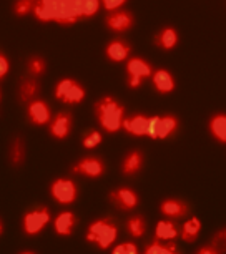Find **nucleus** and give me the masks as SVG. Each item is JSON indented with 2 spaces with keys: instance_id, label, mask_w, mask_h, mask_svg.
Wrapping results in <instances>:
<instances>
[{
  "instance_id": "f257e3e1",
  "label": "nucleus",
  "mask_w": 226,
  "mask_h": 254,
  "mask_svg": "<svg viewBox=\"0 0 226 254\" xmlns=\"http://www.w3.org/2000/svg\"><path fill=\"white\" fill-rule=\"evenodd\" d=\"M33 13L40 22H55L60 25H74L81 20L78 0H37Z\"/></svg>"
},
{
  "instance_id": "f03ea898",
  "label": "nucleus",
  "mask_w": 226,
  "mask_h": 254,
  "mask_svg": "<svg viewBox=\"0 0 226 254\" xmlns=\"http://www.w3.org/2000/svg\"><path fill=\"white\" fill-rule=\"evenodd\" d=\"M95 117H97L102 130L108 133H118L123 128L125 110L115 98L103 97L95 103Z\"/></svg>"
},
{
  "instance_id": "7ed1b4c3",
  "label": "nucleus",
  "mask_w": 226,
  "mask_h": 254,
  "mask_svg": "<svg viewBox=\"0 0 226 254\" xmlns=\"http://www.w3.org/2000/svg\"><path fill=\"white\" fill-rule=\"evenodd\" d=\"M118 238V228L112 218H100L90 223L85 233V239L95 244L98 249H108Z\"/></svg>"
},
{
  "instance_id": "20e7f679",
  "label": "nucleus",
  "mask_w": 226,
  "mask_h": 254,
  "mask_svg": "<svg viewBox=\"0 0 226 254\" xmlns=\"http://www.w3.org/2000/svg\"><path fill=\"white\" fill-rule=\"evenodd\" d=\"M180 123L178 118L173 115H165V117H150L148 120V135L150 138H158V140H166L175 135Z\"/></svg>"
},
{
  "instance_id": "39448f33",
  "label": "nucleus",
  "mask_w": 226,
  "mask_h": 254,
  "mask_svg": "<svg viewBox=\"0 0 226 254\" xmlns=\"http://www.w3.org/2000/svg\"><path fill=\"white\" fill-rule=\"evenodd\" d=\"M50 194L57 203L72 204L78 198V188H76L75 181L69 178H59L50 185Z\"/></svg>"
},
{
  "instance_id": "423d86ee",
  "label": "nucleus",
  "mask_w": 226,
  "mask_h": 254,
  "mask_svg": "<svg viewBox=\"0 0 226 254\" xmlns=\"http://www.w3.org/2000/svg\"><path fill=\"white\" fill-rule=\"evenodd\" d=\"M49 223H50L49 208H37V209L27 211V213L23 214V219H22L23 231H25L27 234H30V236L38 234Z\"/></svg>"
},
{
  "instance_id": "0eeeda50",
  "label": "nucleus",
  "mask_w": 226,
  "mask_h": 254,
  "mask_svg": "<svg viewBox=\"0 0 226 254\" xmlns=\"http://www.w3.org/2000/svg\"><path fill=\"white\" fill-rule=\"evenodd\" d=\"M127 73L130 88H138L143 83V78H148V76L153 75V68L148 62L138 59V57H133L127 64Z\"/></svg>"
},
{
  "instance_id": "6e6552de",
  "label": "nucleus",
  "mask_w": 226,
  "mask_h": 254,
  "mask_svg": "<svg viewBox=\"0 0 226 254\" xmlns=\"http://www.w3.org/2000/svg\"><path fill=\"white\" fill-rule=\"evenodd\" d=\"M74 175L85 176V178H100L105 173V165L103 161L97 156H86L81 158L80 161H76L74 166L70 168Z\"/></svg>"
},
{
  "instance_id": "1a4fd4ad",
  "label": "nucleus",
  "mask_w": 226,
  "mask_h": 254,
  "mask_svg": "<svg viewBox=\"0 0 226 254\" xmlns=\"http://www.w3.org/2000/svg\"><path fill=\"white\" fill-rule=\"evenodd\" d=\"M108 198L115 208H118L120 211H133L140 203V198L132 188H117L110 191Z\"/></svg>"
},
{
  "instance_id": "9d476101",
  "label": "nucleus",
  "mask_w": 226,
  "mask_h": 254,
  "mask_svg": "<svg viewBox=\"0 0 226 254\" xmlns=\"http://www.w3.org/2000/svg\"><path fill=\"white\" fill-rule=\"evenodd\" d=\"M135 17L127 10H113L105 17V25L108 27V30L115 33H123L128 32L133 27Z\"/></svg>"
},
{
  "instance_id": "9b49d317",
  "label": "nucleus",
  "mask_w": 226,
  "mask_h": 254,
  "mask_svg": "<svg viewBox=\"0 0 226 254\" xmlns=\"http://www.w3.org/2000/svg\"><path fill=\"white\" fill-rule=\"evenodd\" d=\"M72 125H74V118L69 112H60L59 115H55L50 120L49 128H50V135L55 140H65L72 131Z\"/></svg>"
},
{
  "instance_id": "f8f14e48",
  "label": "nucleus",
  "mask_w": 226,
  "mask_h": 254,
  "mask_svg": "<svg viewBox=\"0 0 226 254\" xmlns=\"http://www.w3.org/2000/svg\"><path fill=\"white\" fill-rule=\"evenodd\" d=\"M27 117L30 120L32 125H37V127H43V125H49L52 120V113L49 105L42 100H32L27 107Z\"/></svg>"
},
{
  "instance_id": "ddd939ff",
  "label": "nucleus",
  "mask_w": 226,
  "mask_h": 254,
  "mask_svg": "<svg viewBox=\"0 0 226 254\" xmlns=\"http://www.w3.org/2000/svg\"><path fill=\"white\" fill-rule=\"evenodd\" d=\"M190 206L185 203L183 199H176V198H166L160 203V213L165 218L170 219H181L188 214Z\"/></svg>"
},
{
  "instance_id": "4468645a",
  "label": "nucleus",
  "mask_w": 226,
  "mask_h": 254,
  "mask_svg": "<svg viewBox=\"0 0 226 254\" xmlns=\"http://www.w3.org/2000/svg\"><path fill=\"white\" fill-rule=\"evenodd\" d=\"M148 120L145 115H133L123 120V130H127L132 136H147L148 135Z\"/></svg>"
},
{
  "instance_id": "2eb2a0df",
  "label": "nucleus",
  "mask_w": 226,
  "mask_h": 254,
  "mask_svg": "<svg viewBox=\"0 0 226 254\" xmlns=\"http://www.w3.org/2000/svg\"><path fill=\"white\" fill-rule=\"evenodd\" d=\"M151 81H153V85H155L156 92L161 93V95H170L173 90L176 88V83H175L173 75L168 70H163V68H158V70L153 71Z\"/></svg>"
},
{
  "instance_id": "dca6fc26",
  "label": "nucleus",
  "mask_w": 226,
  "mask_h": 254,
  "mask_svg": "<svg viewBox=\"0 0 226 254\" xmlns=\"http://www.w3.org/2000/svg\"><path fill=\"white\" fill-rule=\"evenodd\" d=\"M76 226V216L72 211H62L54 221V229L59 236H72Z\"/></svg>"
},
{
  "instance_id": "f3484780",
  "label": "nucleus",
  "mask_w": 226,
  "mask_h": 254,
  "mask_svg": "<svg viewBox=\"0 0 226 254\" xmlns=\"http://www.w3.org/2000/svg\"><path fill=\"white\" fill-rule=\"evenodd\" d=\"M143 168V153L140 150H132L125 155L122 161V173L125 176H135Z\"/></svg>"
},
{
  "instance_id": "a211bd4d",
  "label": "nucleus",
  "mask_w": 226,
  "mask_h": 254,
  "mask_svg": "<svg viewBox=\"0 0 226 254\" xmlns=\"http://www.w3.org/2000/svg\"><path fill=\"white\" fill-rule=\"evenodd\" d=\"M130 52H132V49H130V45L127 44V42L117 38V40H112L107 45V49H105V55H107V59L112 60V62H123L130 57Z\"/></svg>"
},
{
  "instance_id": "6ab92c4d",
  "label": "nucleus",
  "mask_w": 226,
  "mask_h": 254,
  "mask_svg": "<svg viewBox=\"0 0 226 254\" xmlns=\"http://www.w3.org/2000/svg\"><path fill=\"white\" fill-rule=\"evenodd\" d=\"M180 234V229H178L175 219H161L158 221L156 224V229H155V238L160 239V241H175Z\"/></svg>"
},
{
  "instance_id": "aec40b11",
  "label": "nucleus",
  "mask_w": 226,
  "mask_h": 254,
  "mask_svg": "<svg viewBox=\"0 0 226 254\" xmlns=\"http://www.w3.org/2000/svg\"><path fill=\"white\" fill-rule=\"evenodd\" d=\"M155 45L161 50H171L178 45V32L173 27H163L155 35Z\"/></svg>"
},
{
  "instance_id": "412c9836",
  "label": "nucleus",
  "mask_w": 226,
  "mask_h": 254,
  "mask_svg": "<svg viewBox=\"0 0 226 254\" xmlns=\"http://www.w3.org/2000/svg\"><path fill=\"white\" fill-rule=\"evenodd\" d=\"M208 130L216 141L226 143V115L225 113L213 115L208 122Z\"/></svg>"
},
{
  "instance_id": "4be33fe9",
  "label": "nucleus",
  "mask_w": 226,
  "mask_h": 254,
  "mask_svg": "<svg viewBox=\"0 0 226 254\" xmlns=\"http://www.w3.org/2000/svg\"><path fill=\"white\" fill-rule=\"evenodd\" d=\"M201 231V221L198 218H190L188 221L183 223V226L180 229V238L183 239L185 243H195L196 238Z\"/></svg>"
},
{
  "instance_id": "5701e85b",
  "label": "nucleus",
  "mask_w": 226,
  "mask_h": 254,
  "mask_svg": "<svg viewBox=\"0 0 226 254\" xmlns=\"http://www.w3.org/2000/svg\"><path fill=\"white\" fill-rule=\"evenodd\" d=\"M83 98H85V88L76 80H74L70 87L67 88V92L64 93V97L60 98V102H64L65 105H76L83 102Z\"/></svg>"
},
{
  "instance_id": "b1692460",
  "label": "nucleus",
  "mask_w": 226,
  "mask_h": 254,
  "mask_svg": "<svg viewBox=\"0 0 226 254\" xmlns=\"http://www.w3.org/2000/svg\"><path fill=\"white\" fill-rule=\"evenodd\" d=\"M178 251L175 241H160V239H153L145 248V254H175Z\"/></svg>"
},
{
  "instance_id": "393cba45",
  "label": "nucleus",
  "mask_w": 226,
  "mask_h": 254,
  "mask_svg": "<svg viewBox=\"0 0 226 254\" xmlns=\"http://www.w3.org/2000/svg\"><path fill=\"white\" fill-rule=\"evenodd\" d=\"M38 92H40V87H38V81L33 78L23 80L18 87V93H20V100L25 103H30L32 100L37 98Z\"/></svg>"
},
{
  "instance_id": "a878e982",
  "label": "nucleus",
  "mask_w": 226,
  "mask_h": 254,
  "mask_svg": "<svg viewBox=\"0 0 226 254\" xmlns=\"http://www.w3.org/2000/svg\"><path fill=\"white\" fill-rule=\"evenodd\" d=\"M127 229L128 234L132 238H143L147 233V223L145 218L140 216V214H133L127 219Z\"/></svg>"
},
{
  "instance_id": "bb28decb",
  "label": "nucleus",
  "mask_w": 226,
  "mask_h": 254,
  "mask_svg": "<svg viewBox=\"0 0 226 254\" xmlns=\"http://www.w3.org/2000/svg\"><path fill=\"white\" fill-rule=\"evenodd\" d=\"M8 155H10V161L13 166H20L25 161V143L20 136L13 138L10 150H8Z\"/></svg>"
},
{
  "instance_id": "cd10ccee",
  "label": "nucleus",
  "mask_w": 226,
  "mask_h": 254,
  "mask_svg": "<svg viewBox=\"0 0 226 254\" xmlns=\"http://www.w3.org/2000/svg\"><path fill=\"white\" fill-rule=\"evenodd\" d=\"M100 0H78L81 18H92L100 8Z\"/></svg>"
},
{
  "instance_id": "c85d7f7f",
  "label": "nucleus",
  "mask_w": 226,
  "mask_h": 254,
  "mask_svg": "<svg viewBox=\"0 0 226 254\" xmlns=\"http://www.w3.org/2000/svg\"><path fill=\"white\" fill-rule=\"evenodd\" d=\"M103 141V135L98 130H90L88 133H85L83 138H81V146L85 150H93L97 148L100 143Z\"/></svg>"
},
{
  "instance_id": "c756f323",
  "label": "nucleus",
  "mask_w": 226,
  "mask_h": 254,
  "mask_svg": "<svg viewBox=\"0 0 226 254\" xmlns=\"http://www.w3.org/2000/svg\"><path fill=\"white\" fill-rule=\"evenodd\" d=\"M27 68H28V73H30L32 76H40V75L45 73L47 62L43 60L42 57H32V59H28Z\"/></svg>"
},
{
  "instance_id": "7c9ffc66",
  "label": "nucleus",
  "mask_w": 226,
  "mask_h": 254,
  "mask_svg": "<svg viewBox=\"0 0 226 254\" xmlns=\"http://www.w3.org/2000/svg\"><path fill=\"white\" fill-rule=\"evenodd\" d=\"M35 5L37 0H17L15 5H13V13L17 17H25L35 10Z\"/></svg>"
},
{
  "instance_id": "2f4dec72",
  "label": "nucleus",
  "mask_w": 226,
  "mask_h": 254,
  "mask_svg": "<svg viewBox=\"0 0 226 254\" xmlns=\"http://www.w3.org/2000/svg\"><path fill=\"white\" fill-rule=\"evenodd\" d=\"M113 254H137L138 253V248L135 246L133 243H122L118 246L113 248Z\"/></svg>"
},
{
  "instance_id": "473e14b6",
  "label": "nucleus",
  "mask_w": 226,
  "mask_h": 254,
  "mask_svg": "<svg viewBox=\"0 0 226 254\" xmlns=\"http://www.w3.org/2000/svg\"><path fill=\"white\" fill-rule=\"evenodd\" d=\"M102 2L103 8L107 12H113V10H120V7H123L127 3V0H100Z\"/></svg>"
},
{
  "instance_id": "72a5a7b5",
  "label": "nucleus",
  "mask_w": 226,
  "mask_h": 254,
  "mask_svg": "<svg viewBox=\"0 0 226 254\" xmlns=\"http://www.w3.org/2000/svg\"><path fill=\"white\" fill-rule=\"evenodd\" d=\"M72 78H64V80H60L59 83H57V87H55V98L57 100H60L62 97H64V93L67 92V88L72 85Z\"/></svg>"
},
{
  "instance_id": "f704fd0d",
  "label": "nucleus",
  "mask_w": 226,
  "mask_h": 254,
  "mask_svg": "<svg viewBox=\"0 0 226 254\" xmlns=\"http://www.w3.org/2000/svg\"><path fill=\"white\" fill-rule=\"evenodd\" d=\"M211 243H213L215 246H218L221 249V253H226V229L216 233L213 239H211Z\"/></svg>"
},
{
  "instance_id": "c9c22d12",
  "label": "nucleus",
  "mask_w": 226,
  "mask_h": 254,
  "mask_svg": "<svg viewBox=\"0 0 226 254\" xmlns=\"http://www.w3.org/2000/svg\"><path fill=\"white\" fill-rule=\"evenodd\" d=\"M8 70H10V62H8L5 55L0 54V78L5 76L8 73Z\"/></svg>"
},
{
  "instance_id": "e433bc0d",
  "label": "nucleus",
  "mask_w": 226,
  "mask_h": 254,
  "mask_svg": "<svg viewBox=\"0 0 226 254\" xmlns=\"http://www.w3.org/2000/svg\"><path fill=\"white\" fill-rule=\"evenodd\" d=\"M218 253H221V249L218 246H215L213 243L208 244V246L200 248L198 251H196V254H218Z\"/></svg>"
},
{
  "instance_id": "4c0bfd02",
  "label": "nucleus",
  "mask_w": 226,
  "mask_h": 254,
  "mask_svg": "<svg viewBox=\"0 0 226 254\" xmlns=\"http://www.w3.org/2000/svg\"><path fill=\"white\" fill-rule=\"evenodd\" d=\"M2 229H3V228H2V223H0V234H2Z\"/></svg>"
}]
</instances>
